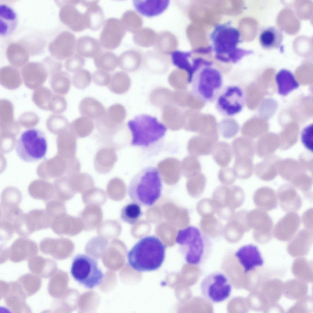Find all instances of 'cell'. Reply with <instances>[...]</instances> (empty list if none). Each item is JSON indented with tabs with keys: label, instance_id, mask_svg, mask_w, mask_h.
I'll return each mask as SVG.
<instances>
[{
	"label": "cell",
	"instance_id": "cell-1",
	"mask_svg": "<svg viewBox=\"0 0 313 313\" xmlns=\"http://www.w3.org/2000/svg\"><path fill=\"white\" fill-rule=\"evenodd\" d=\"M193 66V73L188 79L192 93L204 103L215 101L223 88L222 72L212 62L202 57L195 58Z\"/></svg>",
	"mask_w": 313,
	"mask_h": 313
},
{
	"label": "cell",
	"instance_id": "cell-2",
	"mask_svg": "<svg viewBox=\"0 0 313 313\" xmlns=\"http://www.w3.org/2000/svg\"><path fill=\"white\" fill-rule=\"evenodd\" d=\"M230 22L218 24L210 35L212 45L210 47L215 53V58L225 63L236 64L244 56L252 54L253 51L238 47L242 42L239 31L232 26Z\"/></svg>",
	"mask_w": 313,
	"mask_h": 313
},
{
	"label": "cell",
	"instance_id": "cell-3",
	"mask_svg": "<svg viewBox=\"0 0 313 313\" xmlns=\"http://www.w3.org/2000/svg\"><path fill=\"white\" fill-rule=\"evenodd\" d=\"M166 246L154 236L144 237L128 252L129 265L140 272L152 271L159 268L165 258Z\"/></svg>",
	"mask_w": 313,
	"mask_h": 313
},
{
	"label": "cell",
	"instance_id": "cell-4",
	"mask_svg": "<svg viewBox=\"0 0 313 313\" xmlns=\"http://www.w3.org/2000/svg\"><path fill=\"white\" fill-rule=\"evenodd\" d=\"M162 182L158 169L153 166L142 169L132 178L127 188L132 201L140 205L151 206L161 196Z\"/></svg>",
	"mask_w": 313,
	"mask_h": 313
},
{
	"label": "cell",
	"instance_id": "cell-5",
	"mask_svg": "<svg viewBox=\"0 0 313 313\" xmlns=\"http://www.w3.org/2000/svg\"><path fill=\"white\" fill-rule=\"evenodd\" d=\"M179 250L186 261L198 265L210 256L212 244L209 238L197 228L193 226L178 231L175 239Z\"/></svg>",
	"mask_w": 313,
	"mask_h": 313
},
{
	"label": "cell",
	"instance_id": "cell-6",
	"mask_svg": "<svg viewBox=\"0 0 313 313\" xmlns=\"http://www.w3.org/2000/svg\"><path fill=\"white\" fill-rule=\"evenodd\" d=\"M132 138V146L148 147L163 137L167 130L166 126L155 117L138 115L127 123Z\"/></svg>",
	"mask_w": 313,
	"mask_h": 313
},
{
	"label": "cell",
	"instance_id": "cell-7",
	"mask_svg": "<svg viewBox=\"0 0 313 313\" xmlns=\"http://www.w3.org/2000/svg\"><path fill=\"white\" fill-rule=\"evenodd\" d=\"M48 144L45 133L36 128L24 131L17 140L15 149L18 157L28 163L38 161L45 156Z\"/></svg>",
	"mask_w": 313,
	"mask_h": 313
},
{
	"label": "cell",
	"instance_id": "cell-8",
	"mask_svg": "<svg viewBox=\"0 0 313 313\" xmlns=\"http://www.w3.org/2000/svg\"><path fill=\"white\" fill-rule=\"evenodd\" d=\"M71 273L76 281L89 289L100 284L104 277L96 260L85 254H78L74 258Z\"/></svg>",
	"mask_w": 313,
	"mask_h": 313
},
{
	"label": "cell",
	"instance_id": "cell-9",
	"mask_svg": "<svg viewBox=\"0 0 313 313\" xmlns=\"http://www.w3.org/2000/svg\"><path fill=\"white\" fill-rule=\"evenodd\" d=\"M200 289L204 299L210 302L216 303L223 302L230 296L232 287L229 279L224 274L215 271L203 279Z\"/></svg>",
	"mask_w": 313,
	"mask_h": 313
},
{
	"label": "cell",
	"instance_id": "cell-10",
	"mask_svg": "<svg viewBox=\"0 0 313 313\" xmlns=\"http://www.w3.org/2000/svg\"><path fill=\"white\" fill-rule=\"evenodd\" d=\"M215 101L216 109L219 113L225 116L230 117L242 110L246 97L240 87L232 85L223 88Z\"/></svg>",
	"mask_w": 313,
	"mask_h": 313
},
{
	"label": "cell",
	"instance_id": "cell-11",
	"mask_svg": "<svg viewBox=\"0 0 313 313\" xmlns=\"http://www.w3.org/2000/svg\"><path fill=\"white\" fill-rule=\"evenodd\" d=\"M61 2L60 18L71 30L79 32L87 28L86 8L88 1L66 0Z\"/></svg>",
	"mask_w": 313,
	"mask_h": 313
},
{
	"label": "cell",
	"instance_id": "cell-12",
	"mask_svg": "<svg viewBox=\"0 0 313 313\" xmlns=\"http://www.w3.org/2000/svg\"><path fill=\"white\" fill-rule=\"evenodd\" d=\"M103 25L99 37L101 46L109 50L117 48L125 33L121 20L116 18H110L105 20Z\"/></svg>",
	"mask_w": 313,
	"mask_h": 313
},
{
	"label": "cell",
	"instance_id": "cell-13",
	"mask_svg": "<svg viewBox=\"0 0 313 313\" xmlns=\"http://www.w3.org/2000/svg\"><path fill=\"white\" fill-rule=\"evenodd\" d=\"M20 73L25 85L32 90L41 87L49 75L44 65L37 62L25 64L22 67Z\"/></svg>",
	"mask_w": 313,
	"mask_h": 313
},
{
	"label": "cell",
	"instance_id": "cell-14",
	"mask_svg": "<svg viewBox=\"0 0 313 313\" xmlns=\"http://www.w3.org/2000/svg\"><path fill=\"white\" fill-rule=\"evenodd\" d=\"M234 255L244 268L245 273L263 264V260L258 247L253 245L241 247L235 252Z\"/></svg>",
	"mask_w": 313,
	"mask_h": 313
},
{
	"label": "cell",
	"instance_id": "cell-15",
	"mask_svg": "<svg viewBox=\"0 0 313 313\" xmlns=\"http://www.w3.org/2000/svg\"><path fill=\"white\" fill-rule=\"evenodd\" d=\"M300 224V219L299 215L295 212H289L276 224L274 229V235L280 239H290L294 237Z\"/></svg>",
	"mask_w": 313,
	"mask_h": 313
},
{
	"label": "cell",
	"instance_id": "cell-16",
	"mask_svg": "<svg viewBox=\"0 0 313 313\" xmlns=\"http://www.w3.org/2000/svg\"><path fill=\"white\" fill-rule=\"evenodd\" d=\"M52 219L45 210L34 209L25 214V227L28 236L35 231L50 227Z\"/></svg>",
	"mask_w": 313,
	"mask_h": 313
},
{
	"label": "cell",
	"instance_id": "cell-17",
	"mask_svg": "<svg viewBox=\"0 0 313 313\" xmlns=\"http://www.w3.org/2000/svg\"><path fill=\"white\" fill-rule=\"evenodd\" d=\"M219 139V135L199 134L193 137L188 146L189 151L197 157L210 154Z\"/></svg>",
	"mask_w": 313,
	"mask_h": 313
},
{
	"label": "cell",
	"instance_id": "cell-18",
	"mask_svg": "<svg viewBox=\"0 0 313 313\" xmlns=\"http://www.w3.org/2000/svg\"><path fill=\"white\" fill-rule=\"evenodd\" d=\"M117 159L114 148L110 147L101 148L97 151L94 156L95 169L98 173L107 174L112 170Z\"/></svg>",
	"mask_w": 313,
	"mask_h": 313
},
{
	"label": "cell",
	"instance_id": "cell-19",
	"mask_svg": "<svg viewBox=\"0 0 313 313\" xmlns=\"http://www.w3.org/2000/svg\"><path fill=\"white\" fill-rule=\"evenodd\" d=\"M254 216L252 219V226L254 228L253 237L270 239L272 237L273 222L271 218L265 212L259 210L252 211Z\"/></svg>",
	"mask_w": 313,
	"mask_h": 313
},
{
	"label": "cell",
	"instance_id": "cell-20",
	"mask_svg": "<svg viewBox=\"0 0 313 313\" xmlns=\"http://www.w3.org/2000/svg\"><path fill=\"white\" fill-rule=\"evenodd\" d=\"M18 17L14 9L6 4H0V35L3 37L13 34L18 24Z\"/></svg>",
	"mask_w": 313,
	"mask_h": 313
},
{
	"label": "cell",
	"instance_id": "cell-21",
	"mask_svg": "<svg viewBox=\"0 0 313 313\" xmlns=\"http://www.w3.org/2000/svg\"><path fill=\"white\" fill-rule=\"evenodd\" d=\"M169 0H134L133 6L136 10L144 16L151 17L158 15L168 8Z\"/></svg>",
	"mask_w": 313,
	"mask_h": 313
},
{
	"label": "cell",
	"instance_id": "cell-22",
	"mask_svg": "<svg viewBox=\"0 0 313 313\" xmlns=\"http://www.w3.org/2000/svg\"><path fill=\"white\" fill-rule=\"evenodd\" d=\"M82 116L96 120L104 116L106 112L103 105L99 101L92 97H86L80 101L79 105Z\"/></svg>",
	"mask_w": 313,
	"mask_h": 313
},
{
	"label": "cell",
	"instance_id": "cell-23",
	"mask_svg": "<svg viewBox=\"0 0 313 313\" xmlns=\"http://www.w3.org/2000/svg\"><path fill=\"white\" fill-rule=\"evenodd\" d=\"M57 59H67L76 50V39L75 35L69 31H64L57 36Z\"/></svg>",
	"mask_w": 313,
	"mask_h": 313
},
{
	"label": "cell",
	"instance_id": "cell-24",
	"mask_svg": "<svg viewBox=\"0 0 313 313\" xmlns=\"http://www.w3.org/2000/svg\"><path fill=\"white\" fill-rule=\"evenodd\" d=\"M283 34L281 30L274 26L268 27L263 30L259 36L261 46L267 50L281 48L283 40Z\"/></svg>",
	"mask_w": 313,
	"mask_h": 313
},
{
	"label": "cell",
	"instance_id": "cell-25",
	"mask_svg": "<svg viewBox=\"0 0 313 313\" xmlns=\"http://www.w3.org/2000/svg\"><path fill=\"white\" fill-rule=\"evenodd\" d=\"M100 42L87 35L81 36L77 40L76 50L79 55L88 58H94L101 51Z\"/></svg>",
	"mask_w": 313,
	"mask_h": 313
},
{
	"label": "cell",
	"instance_id": "cell-26",
	"mask_svg": "<svg viewBox=\"0 0 313 313\" xmlns=\"http://www.w3.org/2000/svg\"><path fill=\"white\" fill-rule=\"evenodd\" d=\"M275 79L278 86V93L283 96H286L299 86L293 74L287 69H282L279 71L276 75Z\"/></svg>",
	"mask_w": 313,
	"mask_h": 313
},
{
	"label": "cell",
	"instance_id": "cell-27",
	"mask_svg": "<svg viewBox=\"0 0 313 313\" xmlns=\"http://www.w3.org/2000/svg\"><path fill=\"white\" fill-rule=\"evenodd\" d=\"M0 72V83L7 89H15L19 87L23 81L21 73L14 67H4Z\"/></svg>",
	"mask_w": 313,
	"mask_h": 313
},
{
	"label": "cell",
	"instance_id": "cell-28",
	"mask_svg": "<svg viewBox=\"0 0 313 313\" xmlns=\"http://www.w3.org/2000/svg\"><path fill=\"white\" fill-rule=\"evenodd\" d=\"M212 157L216 163L220 167L225 168L230 162L233 152L229 143L219 142L215 145L212 152Z\"/></svg>",
	"mask_w": 313,
	"mask_h": 313
},
{
	"label": "cell",
	"instance_id": "cell-29",
	"mask_svg": "<svg viewBox=\"0 0 313 313\" xmlns=\"http://www.w3.org/2000/svg\"><path fill=\"white\" fill-rule=\"evenodd\" d=\"M94 61L98 69L111 72L116 68L118 64V57L112 52L101 51L94 58Z\"/></svg>",
	"mask_w": 313,
	"mask_h": 313
},
{
	"label": "cell",
	"instance_id": "cell-30",
	"mask_svg": "<svg viewBox=\"0 0 313 313\" xmlns=\"http://www.w3.org/2000/svg\"><path fill=\"white\" fill-rule=\"evenodd\" d=\"M50 83L55 93L64 95L70 89L71 81L70 76L67 72L60 71L51 75Z\"/></svg>",
	"mask_w": 313,
	"mask_h": 313
},
{
	"label": "cell",
	"instance_id": "cell-31",
	"mask_svg": "<svg viewBox=\"0 0 313 313\" xmlns=\"http://www.w3.org/2000/svg\"><path fill=\"white\" fill-rule=\"evenodd\" d=\"M94 127L92 120L81 116L74 120L71 123V127L73 134L78 138H85L92 133Z\"/></svg>",
	"mask_w": 313,
	"mask_h": 313
},
{
	"label": "cell",
	"instance_id": "cell-32",
	"mask_svg": "<svg viewBox=\"0 0 313 313\" xmlns=\"http://www.w3.org/2000/svg\"><path fill=\"white\" fill-rule=\"evenodd\" d=\"M192 52L176 50L171 53L173 64L178 68L186 71L188 75L190 74L192 69L193 59L192 57Z\"/></svg>",
	"mask_w": 313,
	"mask_h": 313
},
{
	"label": "cell",
	"instance_id": "cell-33",
	"mask_svg": "<svg viewBox=\"0 0 313 313\" xmlns=\"http://www.w3.org/2000/svg\"><path fill=\"white\" fill-rule=\"evenodd\" d=\"M54 94L48 88L41 87L34 91L32 100L39 108L44 110H49Z\"/></svg>",
	"mask_w": 313,
	"mask_h": 313
},
{
	"label": "cell",
	"instance_id": "cell-34",
	"mask_svg": "<svg viewBox=\"0 0 313 313\" xmlns=\"http://www.w3.org/2000/svg\"><path fill=\"white\" fill-rule=\"evenodd\" d=\"M143 214L141 206L133 202L125 205L122 208L120 218L124 222L131 225H134Z\"/></svg>",
	"mask_w": 313,
	"mask_h": 313
},
{
	"label": "cell",
	"instance_id": "cell-35",
	"mask_svg": "<svg viewBox=\"0 0 313 313\" xmlns=\"http://www.w3.org/2000/svg\"><path fill=\"white\" fill-rule=\"evenodd\" d=\"M22 199L19 192L4 191L1 195L0 210L6 211L18 208Z\"/></svg>",
	"mask_w": 313,
	"mask_h": 313
},
{
	"label": "cell",
	"instance_id": "cell-36",
	"mask_svg": "<svg viewBox=\"0 0 313 313\" xmlns=\"http://www.w3.org/2000/svg\"><path fill=\"white\" fill-rule=\"evenodd\" d=\"M280 204L285 211L293 212L299 209L302 205L300 196L296 193L292 194H280L278 196Z\"/></svg>",
	"mask_w": 313,
	"mask_h": 313
},
{
	"label": "cell",
	"instance_id": "cell-37",
	"mask_svg": "<svg viewBox=\"0 0 313 313\" xmlns=\"http://www.w3.org/2000/svg\"><path fill=\"white\" fill-rule=\"evenodd\" d=\"M127 77L123 72H116L112 76L108 87L112 92L118 94L123 93L127 88Z\"/></svg>",
	"mask_w": 313,
	"mask_h": 313
},
{
	"label": "cell",
	"instance_id": "cell-38",
	"mask_svg": "<svg viewBox=\"0 0 313 313\" xmlns=\"http://www.w3.org/2000/svg\"><path fill=\"white\" fill-rule=\"evenodd\" d=\"M92 79V75L88 70L82 68L73 75L72 79L74 86L78 89H85L90 85Z\"/></svg>",
	"mask_w": 313,
	"mask_h": 313
},
{
	"label": "cell",
	"instance_id": "cell-39",
	"mask_svg": "<svg viewBox=\"0 0 313 313\" xmlns=\"http://www.w3.org/2000/svg\"><path fill=\"white\" fill-rule=\"evenodd\" d=\"M254 201L256 206L262 209L270 210L277 206V196L274 195L262 194L254 196Z\"/></svg>",
	"mask_w": 313,
	"mask_h": 313
},
{
	"label": "cell",
	"instance_id": "cell-40",
	"mask_svg": "<svg viewBox=\"0 0 313 313\" xmlns=\"http://www.w3.org/2000/svg\"><path fill=\"white\" fill-rule=\"evenodd\" d=\"M105 114L112 121L120 124L124 118L125 110L121 105L115 104L109 108Z\"/></svg>",
	"mask_w": 313,
	"mask_h": 313
},
{
	"label": "cell",
	"instance_id": "cell-41",
	"mask_svg": "<svg viewBox=\"0 0 313 313\" xmlns=\"http://www.w3.org/2000/svg\"><path fill=\"white\" fill-rule=\"evenodd\" d=\"M46 203L45 210L52 220L63 214L64 206L61 201L53 199Z\"/></svg>",
	"mask_w": 313,
	"mask_h": 313
},
{
	"label": "cell",
	"instance_id": "cell-42",
	"mask_svg": "<svg viewBox=\"0 0 313 313\" xmlns=\"http://www.w3.org/2000/svg\"><path fill=\"white\" fill-rule=\"evenodd\" d=\"M85 63V60L84 57L78 54H75L67 59L64 66L68 72L74 73L82 69Z\"/></svg>",
	"mask_w": 313,
	"mask_h": 313
},
{
	"label": "cell",
	"instance_id": "cell-43",
	"mask_svg": "<svg viewBox=\"0 0 313 313\" xmlns=\"http://www.w3.org/2000/svg\"><path fill=\"white\" fill-rule=\"evenodd\" d=\"M248 163L243 157L235 158L233 168L236 177L244 179L248 175Z\"/></svg>",
	"mask_w": 313,
	"mask_h": 313
},
{
	"label": "cell",
	"instance_id": "cell-44",
	"mask_svg": "<svg viewBox=\"0 0 313 313\" xmlns=\"http://www.w3.org/2000/svg\"><path fill=\"white\" fill-rule=\"evenodd\" d=\"M186 161L188 175L192 177L201 173V165L197 157L194 156H189Z\"/></svg>",
	"mask_w": 313,
	"mask_h": 313
},
{
	"label": "cell",
	"instance_id": "cell-45",
	"mask_svg": "<svg viewBox=\"0 0 313 313\" xmlns=\"http://www.w3.org/2000/svg\"><path fill=\"white\" fill-rule=\"evenodd\" d=\"M111 76L109 72L100 69L95 71L92 75L94 83L100 86L108 85L109 83Z\"/></svg>",
	"mask_w": 313,
	"mask_h": 313
},
{
	"label": "cell",
	"instance_id": "cell-46",
	"mask_svg": "<svg viewBox=\"0 0 313 313\" xmlns=\"http://www.w3.org/2000/svg\"><path fill=\"white\" fill-rule=\"evenodd\" d=\"M218 177L221 183L227 185L233 183L236 178L233 168L230 167L221 169L218 172Z\"/></svg>",
	"mask_w": 313,
	"mask_h": 313
},
{
	"label": "cell",
	"instance_id": "cell-47",
	"mask_svg": "<svg viewBox=\"0 0 313 313\" xmlns=\"http://www.w3.org/2000/svg\"><path fill=\"white\" fill-rule=\"evenodd\" d=\"M0 238L3 241L8 240L11 238L15 231L13 224L8 221L0 219Z\"/></svg>",
	"mask_w": 313,
	"mask_h": 313
},
{
	"label": "cell",
	"instance_id": "cell-48",
	"mask_svg": "<svg viewBox=\"0 0 313 313\" xmlns=\"http://www.w3.org/2000/svg\"><path fill=\"white\" fill-rule=\"evenodd\" d=\"M239 131V127L235 123H224L220 125V131L222 136L225 138L230 139L235 136Z\"/></svg>",
	"mask_w": 313,
	"mask_h": 313
},
{
	"label": "cell",
	"instance_id": "cell-49",
	"mask_svg": "<svg viewBox=\"0 0 313 313\" xmlns=\"http://www.w3.org/2000/svg\"><path fill=\"white\" fill-rule=\"evenodd\" d=\"M302 143L308 150H313V124H310L305 127L302 131L301 135Z\"/></svg>",
	"mask_w": 313,
	"mask_h": 313
},
{
	"label": "cell",
	"instance_id": "cell-50",
	"mask_svg": "<svg viewBox=\"0 0 313 313\" xmlns=\"http://www.w3.org/2000/svg\"><path fill=\"white\" fill-rule=\"evenodd\" d=\"M206 182L205 175L200 173L192 177L189 181V183L193 189L196 190V191H200L204 189Z\"/></svg>",
	"mask_w": 313,
	"mask_h": 313
}]
</instances>
